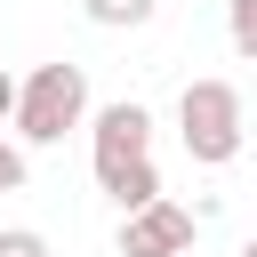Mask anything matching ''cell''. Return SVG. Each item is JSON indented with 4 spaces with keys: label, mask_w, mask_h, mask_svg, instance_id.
I'll return each instance as SVG.
<instances>
[{
    "label": "cell",
    "mask_w": 257,
    "mask_h": 257,
    "mask_svg": "<svg viewBox=\"0 0 257 257\" xmlns=\"http://www.w3.org/2000/svg\"><path fill=\"white\" fill-rule=\"evenodd\" d=\"M177 137H185V153H193L201 169H225V161L241 153V137H249L241 88H233V80H185V96H177Z\"/></svg>",
    "instance_id": "obj_1"
},
{
    "label": "cell",
    "mask_w": 257,
    "mask_h": 257,
    "mask_svg": "<svg viewBox=\"0 0 257 257\" xmlns=\"http://www.w3.org/2000/svg\"><path fill=\"white\" fill-rule=\"evenodd\" d=\"M80 112H88L80 64H32V80H16V128L32 145H64V128H80Z\"/></svg>",
    "instance_id": "obj_2"
},
{
    "label": "cell",
    "mask_w": 257,
    "mask_h": 257,
    "mask_svg": "<svg viewBox=\"0 0 257 257\" xmlns=\"http://www.w3.org/2000/svg\"><path fill=\"white\" fill-rule=\"evenodd\" d=\"M145 145H153V112H145L137 96L104 104V112H96V145H88V153H96V185H120L128 169H145V161H153Z\"/></svg>",
    "instance_id": "obj_3"
},
{
    "label": "cell",
    "mask_w": 257,
    "mask_h": 257,
    "mask_svg": "<svg viewBox=\"0 0 257 257\" xmlns=\"http://www.w3.org/2000/svg\"><path fill=\"white\" fill-rule=\"evenodd\" d=\"M185 249H193V209L153 201L120 217V257H185Z\"/></svg>",
    "instance_id": "obj_4"
},
{
    "label": "cell",
    "mask_w": 257,
    "mask_h": 257,
    "mask_svg": "<svg viewBox=\"0 0 257 257\" xmlns=\"http://www.w3.org/2000/svg\"><path fill=\"white\" fill-rule=\"evenodd\" d=\"M88 16L104 32H137V24H153V0H88Z\"/></svg>",
    "instance_id": "obj_5"
},
{
    "label": "cell",
    "mask_w": 257,
    "mask_h": 257,
    "mask_svg": "<svg viewBox=\"0 0 257 257\" xmlns=\"http://www.w3.org/2000/svg\"><path fill=\"white\" fill-rule=\"evenodd\" d=\"M225 32H233V48L257 64V0H225Z\"/></svg>",
    "instance_id": "obj_6"
},
{
    "label": "cell",
    "mask_w": 257,
    "mask_h": 257,
    "mask_svg": "<svg viewBox=\"0 0 257 257\" xmlns=\"http://www.w3.org/2000/svg\"><path fill=\"white\" fill-rule=\"evenodd\" d=\"M0 257H48V241H40L32 225H8V233H0Z\"/></svg>",
    "instance_id": "obj_7"
},
{
    "label": "cell",
    "mask_w": 257,
    "mask_h": 257,
    "mask_svg": "<svg viewBox=\"0 0 257 257\" xmlns=\"http://www.w3.org/2000/svg\"><path fill=\"white\" fill-rule=\"evenodd\" d=\"M0 193H24V153L0 137Z\"/></svg>",
    "instance_id": "obj_8"
},
{
    "label": "cell",
    "mask_w": 257,
    "mask_h": 257,
    "mask_svg": "<svg viewBox=\"0 0 257 257\" xmlns=\"http://www.w3.org/2000/svg\"><path fill=\"white\" fill-rule=\"evenodd\" d=\"M8 112H16V80L0 72V120H8Z\"/></svg>",
    "instance_id": "obj_9"
},
{
    "label": "cell",
    "mask_w": 257,
    "mask_h": 257,
    "mask_svg": "<svg viewBox=\"0 0 257 257\" xmlns=\"http://www.w3.org/2000/svg\"><path fill=\"white\" fill-rule=\"evenodd\" d=\"M241 257H257V241H241Z\"/></svg>",
    "instance_id": "obj_10"
},
{
    "label": "cell",
    "mask_w": 257,
    "mask_h": 257,
    "mask_svg": "<svg viewBox=\"0 0 257 257\" xmlns=\"http://www.w3.org/2000/svg\"><path fill=\"white\" fill-rule=\"evenodd\" d=\"M249 128H257V120H249Z\"/></svg>",
    "instance_id": "obj_11"
}]
</instances>
